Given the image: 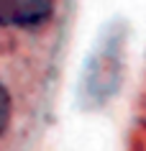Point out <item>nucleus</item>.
<instances>
[{
	"label": "nucleus",
	"mask_w": 146,
	"mask_h": 151,
	"mask_svg": "<svg viewBox=\"0 0 146 151\" xmlns=\"http://www.w3.org/2000/svg\"><path fill=\"white\" fill-rule=\"evenodd\" d=\"M57 0H0V28H36L54 13Z\"/></svg>",
	"instance_id": "f257e3e1"
},
{
	"label": "nucleus",
	"mask_w": 146,
	"mask_h": 151,
	"mask_svg": "<svg viewBox=\"0 0 146 151\" xmlns=\"http://www.w3.org/2000/svg\"><path fill=\"white\" fill-rule=\"evenodd\" d=\"M10 115H13V100H10L8 87L0 82V136L8 131V126H10Z\"/></svg>",
	"instance_id": "f03ea898"
}]
</instances>
